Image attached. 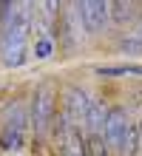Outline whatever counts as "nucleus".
Returning <instances> with one entry per match:
<instances>
[{"mask_svg": "<svg viewBox=\"0 0 142 156\" xmlns=\"http://www.w3.org/2000/svg\"><path fill=\"white\" fill-rule=\"evenodd\" d=\"M26 40H28V9H12L6 17V29L0 34V54L9 68L26 62Z\"/></svg>", "mask_w": 142, "mask_h": 156, "instance_id": "obj_1", "label": "nucleus"}, {"mask_svg": "<svg viewBox=\"0 0 142 156\" xmlns=\"http://www.w3.org/2000/svg\"><path fill=\"white\" fill-rule=\"evenodd\" d=\"M54 116H57L54 88L51 85H40V88L34 91V97H31V116H28L34 133L37 136H46V133H49V128L54 125Z\"/></svg>", "mask_w": 142, "mask_h": 156, "instance_id": "obj_2", "label": "nucleus"}, {"mask_svg": "<svg viewBox=\"0 0 142 156\" xmlns=\"http://www.w3.org/2000/svg\"><path fill=\"white\" fill-rule=\"evenodd\" d=\"M80 20L91 34H102L111 23V0H77Z\"/></svg>", "mask_w": 142, "mask_h": 156, "instance_id": "obj_3", "label": "nucleus"}, {"mask_svg": "<svg viewBox=\"0 0 142 156\" xmlns=\"http://www.w3.org/2000/svg\"><path fill=\"white\" fill-rule=\"evenodd\" d=\"M128 128H131V119L125 114V108H119V105L108 108L105 125H102V142H105L108 151H119V145H122V139H125Z\"/></svg>", "mask_w": 142, "mask_h": 156, "instance_id": "obj_4", "label": "nucleus"}, {"mask_svg": "<svg viewBox=\"0 0 142 156\" xmlns=\"http://www.w3.org/2000/svg\"><path fill=\"white\" fill-rule=\"evenodd\" d=\"M85 108H88V94L82 88L71 85L65 91V102H63V116L71 128L82 131V119H85Z\"/></svg>", "mask_w": 142, "mask_h": 156, "instance_id": "obj_5", "label": "nucleus"}, {"mask_svg": "<svg viewBox=\"0 0 142 156\" xmlns=\"http://www.w3.org/2000/svg\"><path fill=\"white\" fill-rule=\"evenodd\" d=\"M105 114H108V108H105V102H102V99H88V108H85V119H82V128L88 131V136H102Z\"/></svg>", "mask_w": 142, "mask_h": 156, "instance_id": "obj_6", "label": "nucleus"}, {"mask_svg": "<svg viewBox=\"0 0 142 156\" xmlns=\"http://www.w3.org/2000/svg\"><path fill=\"white\" fill-rule=\"evenodd\" d=\"M26 122H28V114H26V108H23L20 102H14V105H9V108H6L3 131H20V133H23Z\"/></svg>", "mask_w": 142, "mask_h": 156, "instance_id": "obj_7", "label": "nucleus"}, {"mask_svg": "<svg viewBox=\"0 0 142 156\" xmlns=\"http://www.w3.org/2000/svg\"><path fill=\"white\" fill-rule=\"evenodd\" d=\"M97 74L100 77H128V74H137L142 77V66H100L97 68Z\"/></svg>", "mask_w": 142, "mask_h": 156, "instance_id": "obj_8", "label": "nucleus"}, {"mask_svg": "<svg viewBox=\"0 0 142 156\" xmlns=\"http://www.w3.org/2000/svg\"><path fill=\"white\" fill-rule=\"evenodd\" d=\"M131 12H134V0H114L111 3V20H117V23H125Z\"/></svg>", "mask_w": 142, "mask_h": 156, "instance_id": "obj_9", "label": "nucleus"}, {"mask_svg": "<svg viewBox=\"0 0 142 156\" xmlns=\"http://www.w3.org/2000/svg\"><path fill=\"white\" fill-rule=\"evenodd\" d=\"M0 148L3 151H20L23 148V133L20 131H3L0 133Z\"/></svg>", "mask_w": 142, "mask_h": 156, "instance_id": "obj_10", "label": "nucleus"}, {"mask_svg": "<svg viewBox=\"0 0 142 156\" xmlns=\"http://www.w3.org/2000/svg\"><path fill=\"white\" fill-rule=\"evenodd\" d=\"M51 51H54V43H51V37H37V43H34V57L37 60H49L51 57Z\"/></svg>", "mask_w": 142, "mask_h": 156, "instance_id": "obj_11", "label": "nucleus"}, {"mask_svg": "<svg viewBox=\"0 0 142 156\" xmlns=\"http://www.w3.org/2000/svg\"><path fill=\"white\" fill-rule=\"evenodd\" d=\"M43 3H46V17L54 20V17L60 14V0H43Z\"/></svg>", "mask_w": 142, "mask_h": 156, "instance_id": "obj_12", "label": "nucleus"}, {"mask_svg": "<svg viewBox=\"0 0 142 156\" xmlns=\"http://www.w3.org/2000/svg\"><path fill=\"white\" fill-rule=\"evenodd\" d=\"M9 12H12V0H0V23L9 17Z\"/></svg>", "mask_w": 142, "mask_h": 156, "instance_id": "obj_13", "label": "nucleus"}, {"mask_svg": "<svg viewBox=\"0 0 142 156\" xmlns=\"http://www.w3.org/2000/svg\"><path fill=\"white\" fill-rule=\"evenodd\" d=\"M137 133H139V148H142V122L137 125Z\"/></svg>", "mask_w": 142, "mask_h": 156, "instance_id": "obj_14", "label": "nucleus"}]
</instances>
